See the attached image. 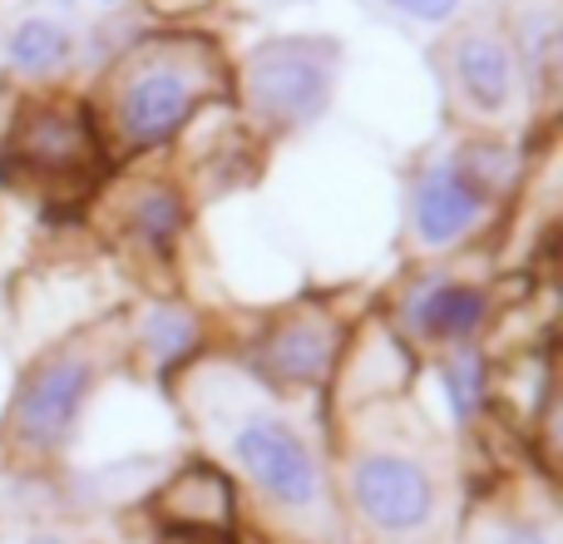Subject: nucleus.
I'll list each match as a JSON object with an SVG mask.
<instances>
[{
  "instance_id": "obj_4",
  "label": "nucleus",
  "mask_w": 563,
  "mask_h": 544,
  "mask_svg": "<svg viewBox=\"0 0 563 544\" xmlns=\"http://www.w3.org/2000/svg\"><path fill=\"white\" fill-rule=\"evenodd\" d=\"M89 391V367L75 357H59L40 371L20 396V436L35 446H59L75 426V411Z\"/></svg>"
},
{
  "instance_id": "obj_9",
  "label": "nucleus",
  "mask_w": 563,
  "mask_h": 544,
  "mask_svg": "<svg viewBox=\"0 0 563 544\" xmlns=\"http://www.w3.org/2000/svg\"><path fill=\"white\" fill-rule=\"evenodd\" d=\"M410 317L430 337H470L485 317V297L475 287H460V282H435L410 302Z\"/></svg>"
},
{
  "instance_id": "obj_12",
  "label": "nucleus",
  "mask_w": 563,
  "mask_h": 544,
  "mask_svg": "<svg viewBox=\"0 0 563 544\" xmlns=\"http://www.w3.org/2000/svg\"><path fill=\"white\" fill-rule=\"evenodd\" d=\"M144 341H148V351L158 357V367H174L178 357H188V351H194L198 327L178 307H158L154 317H148V327H144Z\"/></svg>"
},
{
  "instance_id": "obj_16",
  "label": "nucleus",
  "mask_w": 563,
  "mask_h": 544,
  "mask_svg": "<svg viewBox=\"0 0 563 544\" xmlns=\"http://www.w3.org/2000/svg\"><path fill=\"white\" fill-rule=\"evenodd\" d=\"M30 544H59V540H30Z\"/></svg>"
},
{
  "instance_id": "obj_11",
  "label": "nucleus",
  "mask_w": 563,
  "mask_h": 544,
  "mask_svg": "<svg viewBox=\"0 0 563 544\" xmlns=\"http://www.w3.org/2000/svg\"><path fill=\"white\" fill-rule=\"evenodd\" d=\"M10 59L30 75H45V69H59L69 59V35L55 20H25V25L10 35Z\"/></svg>"
},
{
  "instance_id": "obj_3",
  "label": "nucleus",
  "mask_w": 563,
  "mask_h": 544,
  "mask_svg": "<svg viewBox=\"0 0 563 544\" xmlns=\"http://www.w3.org/2000/svg\"><path fill=\"white\" fill-rule=\"evenodd\" d=\"M238 460L282 505H311V496H317V466H311L307 446L277 421H253L238 431Z\"/></svg>"
},
{
  "instance_id": "obj_7",
  "label": "nucleus",
  "mask_w": 563,
  "mask_h": 544,
  "mask_svg": "<svg viewBox=\"0 0 563 544\" xmlns=\"http://www.w3.org/2000/svg\"><path fill=\"white\" fill-rule=\"evenodd\" d=\"M194 109V89L184 75H144L124 95V134L134 144H158L168 139Z\"/></svg>"
},
{
  "instance_id": "obj_8",
  "label": "nucleus",
  "mask_w": 563,
  "mask_h": 544,
  "mask_svg": "<svg viewBox=\"0 0 563 544\" xmlns=\"http://www.w3.org/2000/svg\"><path fill=\"white\" fill-rule=\"evenodd\" d=\"M455 75L470 105L479 109H505L515 95V59L495 35H465L455 50Z\"/></svg>"
},
{
  "instance_id": "obj_5",
  "label": "nucleus",
  "mask_w": 563,
  "mask_h": 544,
  "mask_svg": "<svg viewBox=\"0 0 563 544\" xmlns=\"http://www.w3.org/2000/svg\"><path fill=\"white\" fill-rule=\"evenodd\" d=\"M10 154H15L25 168H35V174L69 178L89 164V154H95V134L85 129V119L30 115L25 124L15 129V139H10Z\"/></svg>"
},
{
  "instance_id": "obj_13",
  "label": "nucleus",
  "mask_w": 563,
  "mask_h": 544,
  "mask_svg": "<svg viewBox=\"0 0 563 544\" xmlns=\"http://www.w3.org/2000/svg\"><path fill=\"white\" fill-rule=\"evenodd\" d=\"M139 233L144 238H154L158 248L168 243V238L178 233V224H184V204H178L174 194H148L144 204H139Z\"/></svg>"
},
{
  "instance_id": "obj_2",
  "label": "nucleus",
  "mask_w": 563,
  "mask_h": 544,
  "mask_svg": "<svg viewBox=\"0 0 563 544\" xmlns=\"http://www.w3.org/2000/svg\"><path fill=\"white\" fill-rule=\"evenodd\" d=\"M351 486H356L361 515H371L380 530H416V525H426L430 510H435V490H430L426 470L400 456L361 460Z\"/></svg>"
},
{
  "instance_id": "obj_1",
  "label": "nucleus",
  "mask_w": 563,
  "mask_h": 544,
  "mask_svg": "<svg viewBox=\"0 0 563 544\" xmlns=\"http://www.w3.org/2000/svg\"><path fill=\"white\" fill-rule=\"evenodd\" d=\"M253 99L273 119L301 124L327 105V65L307 45H267L253 59Z\"/></svg>"
},
{
  "instance_id": "obj_15",
  "label": "nucleus",
  "mask_w": 563,
  "mask_h": 544,
  "mask_svg": "<svg viewBox=\"0 0 563 544\" xmlns=\"http://www.w3.org/2000/svg\"><path fill=\"white\" fill-rule=\"evenodd\" d=\"M390 6L410 10V15H420V20H445L450 10L460 6V0H390Z\"/></svg>"
},
{
  "instance_id": "obj_6",
  "label": "nucleus",
  "mask_w": 563,
  "mask_h": 544,
  "mask_svg": "<svg viewBox=\"0 0 563 544\" xmlns=\"http://www.w3.org/2000/svg\"><path fill=\"white\" fill-rule=\"evenodd\" d=\"M485 208V188L475 174H465L460 164H445L420 184L416 194V224L426 243H455L460 233H470V224Z\"/></svg>"
},
{
  "instance_id": "obj_10",
  "label": "nucleus",
  "mask_w": 563,
  "mask_h": 544,
  "mask_svg": "<svg viewBox=\"0 0 563 544\" xmlns=\"http://www.w3.org/2000/svg\"><path fill=\"white\" fill-rule=\"evenodd\" d=\"M267 361L287 381H317L331 367V337L321 327H311V322H297L267 347Z\"/></svg>"
},
{
  "instance_id": "obj_14",
  "label": "nucleus",
  "mask_w": 563,
  "mask_h": 544,
  "mask_svg": "<svg viewBox=\"0 0 563 544\" xmlns=\"http://www.w3.org/2000/svg\"><path fill=\"white\" fill-rule=\"evenodd\" d=\"M445 391L460 416H470V411L479 406V396H485V367H479V357H460L455 367L445 371Z\"/></svg>"
}]
</instances>
